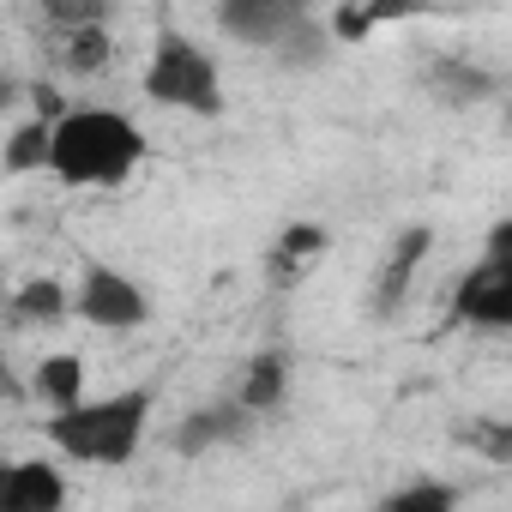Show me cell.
I'll use <instances>...</instances> for the list:
<instances>
[{"instance_id": "cell-1", "label": "cell", "mask_w": 512, "mask_h": 512, "mask_svg": "<svg viewBox=\"0 0 512 512\" xmlns=\"http://www.w3.org/2000/svg\"><path fill=\"white\" fill-rule=\"evenodd\" d=\"M151 157L145 127L109 103H73L49 121V169L61 187H127Z\"/></svg>"}, {"instance_id": "cell-2", "label": "cell", "mask_w": 512, "mask_h": 512, "mask_svg": "<svg viewBox=\"0 0 512 512\" xmlns=\"http://www.w3.org/2000/svg\"><path fill=\"white\" fill-rule=\"evenodd\" d=\"M157 416V386H115V392H85L73 410L43 416V434L55 446V464L73 470H127Z\"/></svg>"}, {"instance_id": "cell-3", "label": "cell", "mask_w": 512, "mask_h": 512, "mask_svg": "<svg viewBox=\"0 0 512 512\" xmlns=\"http://www.w3.org/2000/svg\"><path fill=\"white\" fill-rule=\"evenodd\" d=\"M139 91L157 103V109H175V115H193V121H217L229 109V91H223V67L217 55L187 37V31H163L145 55V73H139Z\"/></svg>"}, {"instance_id": "cell-4", "label": "cell", "mask_w": 512, "mask_h": 512, "mask_svg": "<svg viewBox=\"0 0 512 512\" xmlns=\"http://www.w3.org/2000/svg\"><path fill=\"white\" fill-rule=\"evenodd\" d=\"M217 31L241 49H266L290 67H314L332 49L326 19L314 7H302V0H223Z\"/></svg>"}, {"instance_id": "cell-5", "label": "cell", "mask_w": 512, "mask_h": 512, "mask_svg": "<svg viewBox=\"0 0 512 512\" xmlns=\"http://www.w3.org/2000/svg\"><path fill=\"white\" fill-rule=\"evenodd\" d=\"M151 290L109 260H85L79 278L67 284V320L91 326V332H145L151 326Z\"/></svg>"}, {"instance_id": "cell-6", "label": "cell", "mask_w": 512, "mask_h": 512, "mask_svg": "<svg viewBox=\"0 0 512 512\" xmlns=\"http://www.w3.org/2000/svg\"><path fill=\"white\" fill-rule=\"evenodd\" d=\"M452 320L470 332H512V223L488 229V247L464 266L458 290H452Z\"/></svg>"}, {"instance_id": "cell-7", "label": "cell", "mask_w": 512, "mask_h": 512, "mask_svg": "<svg viewBox=\"0 0 512 512\" xmlns=\"http://www.w3.org/2000/svg\"><path fill=\"white\" fill-rule=\"evenodd\" d=\"M73 482L55 458H0V512H67Z\"/></svg>"}, {"instance_id": "cell-8", "label": "cell", "mask_w": 512, "mask_h": 512, "mask_svg": "<svg viewBox=\"0 0 512 512\" xmlns=\"http://www.w3.org/2000/svg\"><path fill=\"white\" fill-rule=\"evenodd\" d=\"M247 428H253V416H247L235 398H205L199 410H187V416L175 422V452H181V458H205V452H217V446H235Z\"/></svg>"}, {"instance_id": "cell-9", "label": "cell", "mask_w": 512, "mask_h": 512, "mask_svg": "<svg viewBox=\"0 0 512 512\" xmlns=\"http://www.w3.org/2000/svg\"><path fill=\"white\" fill-rule=\"evenodd\" d=\"M290 374H296V368H290V350H253L229 398H235L253 422H260V416H272V410L290 398Z\"/></svg>"}, {"instance_id": "cell-10", "label": "cell", "mask_w": 512, "mask_h": 512, "mask_svg": "<svg viewBox=\"0 0 512 512\" xmlns=\"http://www.w3.org/2000/svg\"><path fill=\"white\" fill-rule=\"evenodd\" d=\"M85 392H91V368H85L79 350H49V356L31 368V380H25V398H37L49 416L73 410Z\"/></svg>"}, {"instance_id": "cell-11", "label": "cell", "mask_w": 512, "mask_h": 512, "mask_svg": "<svg viewBox=\"0 0 512 512\" xmlns=\"http://www.w3.org/2000/svg\"><path fill=\"white\" fill-rule=\"evenodd\" d=\"M368 512H464V488L446 482V476H404Z\"/></svg>"}, {"instance_id": "cell-12", "label": "cell", "mask_w": 512, "mask_h": 512, "mask_svg": "<svg viewBox=\"0 0 512 512\" xmlns=\"http://www.w3.org/2000/svg\"><path fill=\"white\" fill-rule=\"evenodd\" d=\"M0 169L7 175H43L49 169V121H31L7 139V151H0Z\"/></svg>"}, {"instance_id": "cell-13", "label": "cell", "mask_w": 512, "mask_h": 512, "mask_svg": "<svg viewBox=\"0 0 512 512\" xmlns=\"http://www.w3.org/2000/svg\"><path fill=\"white\" fill-rule=\"evenodd\" d=\"M326 247H332V235H326L320 223H290L284 241L272 247V260H278L284 272H296V266H308V260H326Z\"/></svg>"}, {"instance_id": "cell-14", "label": "cell", "mask_w": 512, "mask_h": 512, "mask_svg": "<svg viewBox=\"0 0 512 512\" xmlns=\"http://www.w3.org/2000/svg\"><path fill=\"white\" fill-rule=\"evenodd\" d=\"M13 320H67V284L37 278L13 296Z\"/></svg>"}, {"instance_id": "cell-15", "label": "cell", "mask_w": 512, "mask_h": 512, "mask_svg": "<svg viewBox=\"0 0 512 512\" xmlns=\"http://www.w3.org/2000/svg\"><path fill=\"white\" fill-rule=\"evenodd\" d=\"M103 61H109V37H103L97 25H79V31L67 37V67H73V73H97Z\"/></svg>"}, {"instance_id": "cell-16", "label": "cell", "mask_w": 512, "mask_h": 512, "mask_svg": "<svg viewBox=\"0 0 512 512\" xmlns=\"http://www.w3.org/2000/svg\"><path fill=\"white\" fill-rule=\"evenodd\" d=\"M428 229H410V235H398V260H392V272H386V308L398 302V284L410 278V266H422V253H428Z\"/></svg>"}, {"instance_id": "cell-17", "label": "cell", "mask_w": 512, "mask_h": 512, "mask_svg": "<svg viewBox=\"0 0 512 512\" xmlns=\"http://www.w3.org/2000/svg\"><path fill=\"white\" fill-rule=\"evenodd\" d=\"M19 392V380H13V368H7V356H0V398H13Z\"/></svg>"}]
</instances>
